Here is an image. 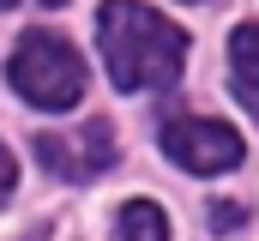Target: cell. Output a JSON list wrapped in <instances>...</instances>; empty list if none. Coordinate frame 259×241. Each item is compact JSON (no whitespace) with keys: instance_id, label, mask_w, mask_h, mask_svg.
<instances>
[{"instance_id":"cell-1","label":"cell","mask_w":259,"mask_h":241,"mask_svg":"<svg viewBox=\"0 0 259 241\" xmlns=\"http://www.w3.org/2000/svg\"><path fill=\"white\" fill-rule=\"evenodd\" d=\"M97 49L121 91H163L181 78L187 60V30L151 12L145 0H103L97 12Z\"/></svg>"},{"instance_id":"cell-2","label":"cell","mask_w":259,"mask_h":241,"mask_svg":"<svg viewBox=\"0 0 259 241\" xmlns=\"http://www.w3.org/2000/svg\"><path fill=\"white\" fill-rule=\"evenodd\" d=\"M12 91L36 109H72L84 97V60L55 30H24L12 49Z\"/></svg>"},{"instance_id":"cell-3","label":"cell","mask_w":259,"mask_h":241,"mask_svg":"<svg viewBox=\"0 0 259 241\" xmlns=\"http://www.w3.org/2000/svg\"><path fill=\"white\" fill-rule=\"evenodd\" d=\"M157 145H163V157H169L175 169H187V175H217V169H235V163L247 157V145H241L235 127L199 120V115H169L157 127Z\"/></svg>"},{"instance_id":"cell-4","label":"cell","mask_w":259,"mask_h":241,"mask_svg":"<svg viewBox=\"0 0 259 241\" xmlns=\"http://www.w3.org/2000/svg\"><path fill=\"white\" fill-rule=\"evenodd\" d=\"M36 157L66 181H84V175H103L115 163V133L109 120H84L78 139H61V133H36Z\"/></svg>"},{"instance_id":"cell-5","label":"cell","mask_w":259,"mask_h":241,"mask_svg":"<svg viewBox=\"0 0 259 241\" xmlns=\"http://www.w3.org/2000/svg\"><path fill=\"white\" fill-rule=\"evenodd\" d=\"M229 66H235L241 103L259 115V24H235V36H229Z\"/></svg>"},{"instance_id":"cell-6","label":"cell","mask_w":259,"mask_h":241,"mask_svg":"<svg viewBox=\"0 0 259 241\" xmlns=\"http://www.w3.org/2000/svg\"><path fill=\"white\" fill-rule=\"evenodd\" d=\"M115 229H121V241H169V217H163V205H151V199H127Z\"/></svg>"},{"instance_id":"cell-7","label":"cell","mask_w":259,"mask_h":241,"mask_svg":"<svg viewBox=\"0 0 259 241\" xmlns=\"http://www.w3.org/2000/svg\"><path fill=\"white\" fill-rule=\"evenodd\" d=\"M211 229H241V205L217 199V205H211Z\"/></svg>"},{"instance_id":"cell-8","label":"cell","mask_w":259,"mask_h":241,"mask_svg":"<svg viewBox=\"0 0 259 241\" xmlns=\"http://www.w3.org/2000/svg\"><path fill=\"white\" fill-rule=\"evenodd\" d=\"M12 181H18V163H12V151H6V145H0V199H6V193H12Z\"/></svg>"},{"instance_id":"cell-9","label":"cell","mask_w":259,"mask_h":241,"mask_svg":"<svg viewBox=\"0 0 259 241\" xmlns=\"http://www.w3.org/2000/svg\"><path fill=\"white\" fill-rule=\"evenodd\" d=\"M0 6H18V0H0ZM36 6H66V0H36Z\"/></svg>"},{"instance_id":"cell-10","label":"cell","mask_w":259,"mask_h":241,"mask_svg":"<svg viewBox=\"0 0 259 241\" xmlns=\"http://www.w3.org/2000/svg\"><path fill=\"white\" fill-rule=\"evenodd\" d=\"M24 241H49V229H42V223H36V229H30V235H24Z\"/></svg>"}]
</instances>
